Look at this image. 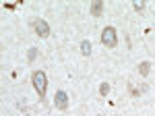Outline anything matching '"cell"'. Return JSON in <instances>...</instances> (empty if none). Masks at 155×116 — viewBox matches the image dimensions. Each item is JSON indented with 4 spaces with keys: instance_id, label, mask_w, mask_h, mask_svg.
Masks as SVG:
<instances>
[{
    "instance_id": "1",
    "label": "cell",
    "mask_w": 155,
    "mask_h": 116,
    "mask_svg": "<svg viewBox=\"0 0 155 116\" xmlns=\"http://www.w3.org/2000/svg\"><path fill=\"white\" fill-rule=\"evenodd\" d=\"M31 83H33V87H35L39 100H46V89H48V77H46V73H44V70H33Z\"/></svg>"
},
{
    "instance_id": "2",
    "label": "cell",
    "mask_w": 155,
    "mask_h": 116,
    "mask_svg": "<svg viewBox=\"0 0 155 116\" xmlns=\"http://www.w3.org/2000/svg\"><path fill=\"white\" fill-rule=\"evenodd\" d=\"M101 44L106 48H116L118 46V33H116V29H114L112 25L104 27V31H101Z\"/></svg>"
},
{
    "instance_id": "3",
    "label": "cell",
    "mask_w": 155,
    "mask_h": 116,
    "mask_svg": "<svg viewBox=\"0 0 155 116\" xmlns=\"http://www.w3.org/2000/svg\"><path fill=\"white\" fill-rule=\"evenodd\" d=\"M54 104H56V108H58V110H62V112H64V110L68 108V93L62 91V89H58V91H56V95H54Z\"/></svg>"
},
{
    "instance_id": "4",
    "label": "cell",
    "mask_w": 155,
    "mask_h": 116,
    "mask_svg": "<svg viewBox=\"0 0 155 116\" xmlns=\"http://www.w3.org/2000/svg\"><path fill=\"white\" fill-rule=\"evenodd\" d=\"M33 29H35V33L39 37H48L50 35V25L44 21V19H37L35 23H33Z\"/></svg>"
},
{
    "instance_id": "5",
    "label": "cell",
    "mask_w": 155,
    "mask_h": 116,
    "mask_svg": "<svg viewBox=\"0 0 155 116\" xmlns=\"http://www.w3.org/2000/svg\"><path fill=\"white\" fill-rule=\"evenodd\" d=\"M89 12H91V17H101V12H104V2L101 0H93L91 2V6H89Z\"/></svg>"
},
{
    "instance_id": "6",
    "label": "cell",
    "mask_w": 155,
    "mask_h": 116,
    "mask_svg": "<svg viewBox=\"0 0 155 116\" xmlns=\"http://www.w3.org/2000/svg\"><path fill=\"white\" fill-rule=\"evenodd\" d=\"M149 73H151V62H149V60H143V62L139 64V75H141V77H147Z\"/></svg>"
},
{
    "instance_id": "7",
    "label": "cell",
    "mask_w": 155,
    "mask_h": 116,
    "mask_svg": "<svg viewBox=\"0 0 155 116\" xmlns=\"http://www.w3.org/2000/svg\"><path fill=\"white\" fill-rule=\"evenodd\" d=\"M81 54H83V56H89V54H91V44H89L87 39L81 42Z\"/></svg>"
},
{
    "instance_id": "8",
    "label": "cell",
    "mask_w": 155,
    "mask_h": 116,
    "mask_svg": "<svg viewBox=\"0 0 155 116\" xmlns=\"http://www.w3.org/2000/svg\"><path fill=\"white\" fill-rule=\"evenodd\" d=\"M35 58H37V48H29V52H27V60L33 62Z\"/></svg>"
},
{
    "instance_id": "9",
    "label": "cell",
    "mask_w": 155,
    "mask_h": 116,
    "mask_svg": "<svg viewBox=\"0 0 155 116\" xmlns=\"http://www.w3.org/2000/svg\"><path fill=\"white\" fill-rule=\"evenodd\" d=\"M99 93L106 97L107 93H110V85H107V83H101V85H99Z\"/></svg>"
},
{
    "instance_id": "10",
    "label": "cell",
    "mask_w": 155,
    "mask_h": 116,
    "mask_svg": "<svg viewBox=\"0 0 155 116\" xmlns=\"http://www.w3.org/2000/svg\"><path fill=\"white\" fill-rule=\"evenodd\" d=\"M132 6H134V11H139V12H141V11L145 9V2H141V0H137V2H134Z\"/></svg>"
},
{
    "instance_id": "11",
    "label": "cell",
    "mask_w": 155,
    "mask_h": 116,
    "mask_svg": "<svg viewBox=\"0 0 155 116\" xmlns=\"http://www.w3.org/2000/svg\"><path fill=\"white\" fill-rule=\"evenodd\" d=\"M97 116H104V114H97Z\"/></svg>"
}]
</instances>
